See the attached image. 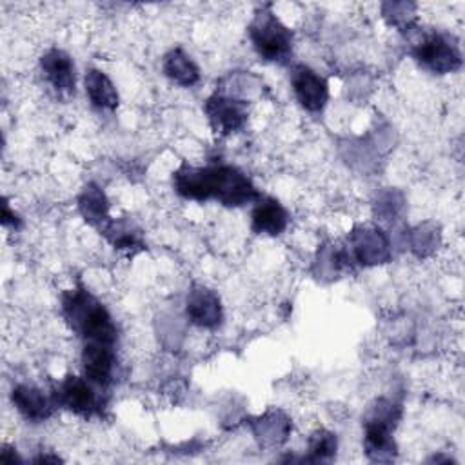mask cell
<instances>
[{"instance_id": "6da1fadb", "label": "cell", "mask_w": 465, "mask_h": 465, "mask_svg": "<svg viewBox=\"0 0 465 465\" xmlns=\"http://www.w3.org/2000/svg\"><path fill=\"white\" fill-rule=\"evenodd\" d=\"M173 187L185 200H214L225 207H242L258 202L262 196L243 171L227 163L207 167L183 163L173 173Z\"/></svg>"}, {"instance_id": "7a4b0ae2", "label": "cell", "mask_w": 465, "mask_h": 465, "mask_svg": "<svg viewBox=\"0 0 465 465\" xmlns=\"http://www.w3.org/2000/svg\"><path fill=\"white\" fill-rule=\"evenodd\" d=\"M62 314L84 343L114 345L118 340V329L111 312L84 285H76L62 294Z\"/></svg>"}, {"instance_id": "3957f363", "label": "cell", "mask_w": 465, "mask_h": 465, "mask_svg": "<svg viewBox=\"0 0 465 465\" xmlns=\"http://www.w3.org/2000/svg\"><path fill=\"white\" fill-rule=\"evenodd\" d=\"M401 416L398 403L387 398L374 400L363 416V449L372 461H392L398 454L392 430Z\"/></svg>"}, {"instance_id": "277c9868", "label": "cell", "mask_w": 465, "mask_h": 465, "mask_svg": "<svg viewBox=\"0 0 465 465\" xmlns=\"http://www.w3.org/2000/svg\"><path fill=\"white\" fill-rule=\"evenodd\" d=\"M247 33H249L254 51L265 62L283 64L291 56L292 33L272 13L269 4L256 9V13L247 27Z\"/></svg>"}, {"instance_id": "5b68a950", "label": "cell", "mask_w": 465, "mask_h": 465, "mask_svg": "<svg viewBox=\"0 0 465 465\" xmlns=\"http://www.w3.org/2000/svg\"><path fill=\"white\" fill-rule=\"evenodd\" d=\"M412 58L434 74L454 73L461 67V53L456 40L440 31L418 35L411 47Z\"/></svg>"}, {"instance_id": "8992f818", "label": "cell", "mask_w": 465, "mask_h": 465, "mask_svg": "<svg viewBox=\"0 0 465 465\" xmlns=\"http://www.w3.org/2000/svg\"><path fill=\"white\" fill-rule=\"evenodd\" d=\"M347 254L351 262L363 267L387 263L392 256V247L387 232L378 225H356L347 236Z\"/></svg>"}, {"instance_id": "52a82bcc", "label": "cell", "mask_w": 465, "mask_h": 465, "mask_svg": "<svg viewBox=\"0 0 465 465\" xmlns=\"http://www.w3.org/2000/svg\"><path fill=\"white\" fill-rule=\"evenodd\" d=\"M94 383H91L85 376H76V374H67L56 392H54V401L56 405H62L64 409L82 416V418H91L94 414L102 412L104 401L93 389Z\"/></svg>"}, {"instance_id": "ba28073f", "label": "cell", "mask_w": 465, "mask_h": 465, "mask_svg": "<svg viewBox=\"0 0 465 465\" xmlns=\"http://www.w3.org/2000/svg\"><path fill=\"white\" fill-rule=\"evenodd\" d=\"M203 111L213 131L220 136H227L240 131L247 122L245 102L231 94L214 93L207 98Z\"/></svg>"}, {"instance_id": "9c48e42d", "label": "cell", "mask_w": 465, "mask_h": 465, "mask_svg": "<svg viewBox=\"0 0 465 465\" xmlns=\"http://www.w3.org/2000/svg\"><path fill=\"white\" fill-rule=\"evenodd\" d=\"M291 85L298 104L309 113H320L329 100V85L323 76L305 64H296L291 69Z\"/></svg>"}, {"instance_id": "30bf717a", "label": "cell", "mask_w": 465, "mask_h": 465, "mask_svg": "<svg viewBox=\"0 0 465 465\" xmlns=\"http://www.w3.org/2000/svg\"><path fill=\"white\" fill-rule=\"evenodd\" d=\"M185 314L191 323L202 329H216L223 320V309L220 296L205 287L193 285L185 300Z\"/></svg>"}, {"instance_id": "8fae6325", "label": "cell", "mask_w": 465, "mask_h": 465, "mask_svg": "<svg viewBox=\"0 0 465 465\" xmlns=\"http://www.w3.org/2000/svg\"><path fill=\"white\" fill-rule=\"evenodd\" d=\"M40 69L45 82L53 87V91L60 96H71L76 89V71L73 58L58 49H47L40 56Z\"/></svg>"}, {"instance_id": "7c38bea8", "label": "cell", "mask_w": 465, "mask_h": 465, "mask_svg": "<svg viewBox=\"0 0 465 465\" xmlns=\"http://www.w3.org/2000/svg\"><path fill=\"white\" fill-rule=\"evenodd\" d=\"M82 369H84V376L91 383L98 387H107L114 380V369H116L114 345L84 343Z\"/></svg>"}, {"instance_id": "4fadbf2b", "label": "cell", "mask_w": 465, "mask_h": 465, "mask_svg": "<svg viewBox=\"0 0 465 465\" xmlns=\"http://www.w3.org/2000/svg\"><path fill=\"white\" fill-rule=\"evenodd\" d=\"M11 400H13V405L16 407V411L27 421H33V423L45 421L47 418H51V414L56 407L54 398L53 400L47 398L42 389H38L35 385H27V383L16 385L11 391Z\"/></svg>"}, {"instance_id": "5bb4252c", "label": "cell", "mask_w": 465, "mask_h": 465, "mask_svg": "<svg viewBox=\"0 0 465 465\" xmlns=\"http://www.w3.org/2000/svg\"><path fill=\"white\" fill-rule=\"evenodd\" d=\"M254 209L251 214V229L256 234L265 236H280L289 223V214L285 207L269 196H260L258 202H254Z\"/></svg>"}, {"instance_id": "9a60e30c", "label": "cell", "mask_w": 465, "mask_h": 465, "mask_svg": "<svg viewBox=\"0 0 465 465\" xmlns=\"http://www.w3.org/2000/svg\"><path fill=\"white\" fill-rule=\"evenodd\" d=\"M251 429L262 447L272 449V447L285 443V440L291 434L292 425L285 412L272 409V411H267L265 414L258 416L256 420H252Z\"/></svg>"}, {"instance_id": "2e32d148", "label": "cell", "mask_w": 465, "mask_h": 465, "mask_svg": "<svg viewBox=\"0 0 465 465\" xmlns=\"http://www.w3.org/2000/svg\"><path fill=\"white\" fill-rule=\"evenodd\" d=\"M78 211L82 214V218L96 227L98 231H102L109 222V200L104 193V189L93 182L85 183L84 189L78 194Z\"/></svg>"}, {"instance_id": "e0dca14e", "label": "cell", "mask_w": 465, "mask_h": 465, "mask_svg": "<svg viewBox=\"0 0 465 465\" xmlns=\"http://www.w3.org/2000/svg\"><path fill=\"white\" fill-rule=\"evenodd\" d=\"M84 87L85 94L91 102V105L98 111H114L118 107V91L111 78L100 71V69H87L84 76Z\"/></svg>"}, {"instance_id": "ac0fdd59", "label": "cell", "mask_w": 465, "mask_h": 465, "mask_svg": "<svg viewBox=\"0 0 465 465\" xmlns=\"http://www.w3.org/2000/svg\"><path fill=\"white\" fill-rule=\"evenodd\" d=\"M163 74L180 87H193L200 80V69L194 60L180 47L171 49L162 62Z\"/></svg>"}, {"instance_id": "d6986e66", "label": "cell", "mask_w": 465, "mask_h": 465, "mask_svg": "<svg viewBox=\"0 0 465 465\" xmlns=\"http://www.w3.org/2000/svg\"><path fill=\"white\" fill-rule=\"evenodd\" d=\"M100 234L105 236V240L118 251H140L143 249V240L142 232L127 220H114L100 231Z\"/></svg>"}, {"instance_id": "ffe728a7", "label": "cell", "mask_w": 465, "mask_h": 465, "mask_svg": "<svg viewBox=\"0 0 465 465\" xmlns=\"http://www.w3.org/2000/svg\"><path fill=\"white\" fill-rule=\"evenodd\" d=\"M338 449L336 434L327 429H316L309 438L307 456H303L300 461L307 463H329L334 460Z\"/></svg>"}, {"instance_id": "44dd1931", "label": "cell", "mask_w": 465, "mask_h": 465, "mask_svg": "<svg viewBox=\"0 0 465 465\" xmlns=\"http://www.w3.org/2000/svg\"><path fill=\"white\" fill-rule=\"evenodd\" d=\"M438 240H440V234H438L436 227L430 223L418 225L414 231H411V249L418 256L430 254L436 249Z\"/></svg>"}, {"instance_id": "7402d4cb", "label": "cell", "mask_w": 465, "mask_h": 465, "mask_svg": "<svg viewBox=\"0 0 465 465\" xmlns=\"http://www.w3.org/2000/svg\"><path fill=\"white\" fill-rule=\"evenodd\" d=\"M383 16L391 25L401 27V31L403 29L409 31L411 29V20L414 16V4L387 2V4H383Z\"/></svg>"}, {"instance_id": "603a6c76", "label": "cell", "mask_w": 465, "mask_h": 465, "mask_svg": "<svg viewBox=\"0 0 465 465\" xmlns=\"http://www.w3.org/2000/svg\"><path fill=\"white\" fill-rule=\"evenodd\" d=\"M401 207H403L401 194L394 193V191H387L376 202V214L381 220H396Z\"/></svg>"}, {"instance_id": "cb8c5ba5", "label": "cell", "mask_w": 465, "mask_h": 465, "mask_svg": "<svg viewBox=\"0 0 465 465\" xmlns=\"http://www.w3.org/2000/svg\"><path fill=\"white\" fill-rule=\"evenodd\" d=\"M2 225L4 227H13V229H20L22 227L20 216L11 211L7 200H4V207H2Z\"/></svg>"}, {"instance_id": "d4e9b609", "label": "cell", "mask_w": 465, "mask_h": 465, "mask_svg": "<svg viewBox=\"0 0 465 465\" xmlns=\"http://www.w3.org/2000/svg\"><path fill=\"white\" fill-rule=\"evenodd\" d=\"M0 463L2 465H15V463H22V458L18 456L16 449H13L9 445H4L2 452H0Z\"/></svg>"}, {"instance_id": "484cf974", "label": "cell", "mask_w": 465, "mask_h": 465, "mask_svg": "<svg viewBox=\"0 0 465 465\" xmlns=\"http://www.w3.org/2000/svg\"><path fill=\"white\" fill-rule=\"evenodd\" d=\"M35 463H60L62 460L58 456H51V454H38L33 458Z\"/></svg>"}]
</instances>
